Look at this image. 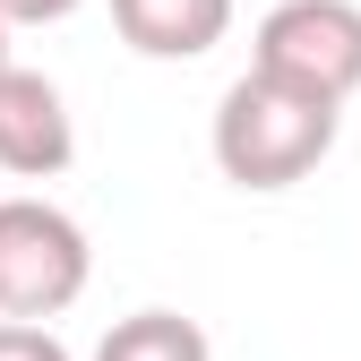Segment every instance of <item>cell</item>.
<instances>
[{
	"mask_svg": "<svg viewBox=\"0 0 361 361\" xmlns=\"http://www.w3.org/2000/svg\"><path fill=\"white\" fill-rule=\"evenodd\" d=\"M336 129H344V104L293 95V86L250 69L215 104V172L233 190H293L336 155Z\"/></svg>",
	"mask_w": 361,
	"mask_h": 361,
	"instance_id": "1",
	"label": "cell"
},
{
	"mask_svg": "<svg viewBox=\"0 0 361 361\" xmlns=\"http://www.w3.org/2000/svg\"><path fill=\"white\" fill-rule=\"evenodd\" d=\"M95 276L86 224L52 198H0V319H61Z\"/></svg>",
	"mask_w": 361,
	"mask_h": 361,
	"instance_id": "2",
	"label": "cell"
},
{
	"mask_svg": "<svg viewBox=\"0 0 361 361\" xmlns=\"http://www.w3.org/2000/svg\"><path fill=\"white\" fill-rule=\"evenodd\" d=\"M250 69L293 86V95L344 104L361 86V9L353 0H276V9L258 18Z\"/></svg>",
	"mask_w": 361,
	"mask_h": 361,
	"instance_id": "3",
	"label": "cell"
},
{
	"mask_svg": "<svg viewBox=\"0 0 361 361\" xmlns=\"http://www.w3.org/2000/svg\"><path fill=\"white\" fill-rule=\"evenodd\" d=\"M69 155H78V129H69L61 86L43 69H9L0 78V172L52 180V172H69Z\"/></svg>",
	"mask_w": 361,
	"mask_h": 361,
	"instance_id": "4",
	"label": "cell"
},
{
	"mask_svg": "<svg viewBox=\"0 0 361 361\" xmlns=\"http://www.w3.org/2000/svg\"><path fill=\"white\" fill-rule=\"evenodd\" d=\"M112 26L147 61H198L233 35V0H112Z\"/></svg>",
	"mask_w": 361,
	"mask_h": 361,
	"instance_id": "5",
	"label": "cell"
},
{
	"mask_svg": "<svg viewBox=\"0 0 361 361\" xmlns=\"http://www.w3.org/2000/svg\"><path fill=\"white\" fill-rule=\"evenodd\" d=\"M95 361H215V344H207L198 319H180V310H138V319H112Z\"/></svg>",
	"mask_w": 361,
	"mask_h": 361,
	"instance_id": "6",
	"label": "cell"
},
{
	"mask_svg": "<svg viewBox=\"0 0 361 361\" xmlns=\"http://www.w3.org/2000/svg\"><path fill=\"white\" fill-rule=\"evenodd\" d=\"M0 361H69V344L52 327H26V319H0Z\"/></svg>",
	"mask_w": 361,
	"mask_h": 361,
	"instance_id": "7",
	"label": "cell"
},
{
	"mask_svg": "<svg viewBox=\"0 0 361 361\" xmlns=\"http://www.w3.org/2000/svg\"><path fill=\"white\" fill-rule=\"evenodd\" d=\"M78 0H0V26H61Z\"/></svg>",
	"mask_w": 361,
	"mask_h": 361,
	"instance_id": "8",
	"label": "cell"
},
{
	"mask_svg": "<svg viewBox=\"0 0 361 361\" xmlns=\"http://www.w3.org/2000/svg\"><path fill=\"white\" fill-rule=\"evenodd\" d=\"M9 69H18V61H9V26H0V78H9Z\"/></svg>",
	"mask_w": 361,
	"mask_h": 361,
	"instance_id": "9",
	"label": "cell"
}]
</instances>
